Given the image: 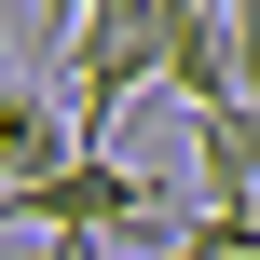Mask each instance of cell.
I'll return each mask as SVG.
<instances>
[{
	"label": "cell",
	"mask_w": 260,
	"mask_h": 260,
	"mask_svg": "<svg viewBox=\"0 0 260 260\" xmlns=\"http://www.w3.org/2000/svg\"><path fill=\"white\" fill-rule=\"evenodd\" d=\"M151 260H206V247H192V233H178V247H151Z\"/></svg>",
	"instance_id": "3957f363"
},
{
	"label": "cell",
	"mask_w": 260,
	"mask_h": 260,
	"mask_svg": "<svg viewBox=\"0 0 260 260\" xmlns=\"http://www.w3.org/2000/svg\"><path fill=\"white\" fill-rule=\"evenodd\" d=\"M0 55H14V41H0Z\"/></svg>",
	"instance_id": "277c9868"
},
{
	"label": "cell",
	"mask_w": 260,
	"mask_h": 260,
	"mask_svg": "<svg viewBox=\"0 0 260 260\" xmlns=\"http://www.w3.org/2000/svg\"><path fill=\"white\" fill-rule=\"evenodd\" d=\"M27 14H41V41H27V69H41V82H55V69H69V41H82V14H96V0H27Z\"/></svg>",
	"instance_id": "6da1fadb"
},
{
	"label": "cell",
	"mask_w": 260,
	"mask_h": 260,
	"mask_svg": "<svg viewBox=\"0 0 260 260\" xmlns=\"http://www.w3.org/2000/svg\"><path fill=\"white\" fill-rule=\"evenodd\" d=\"M233 14V82H247V110H260V0H219Z\"/></svg>",
	"instance_id": "7a4b0ae2"
}]
</instances>
